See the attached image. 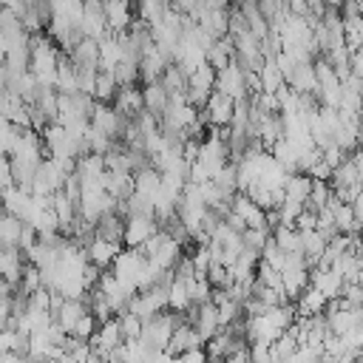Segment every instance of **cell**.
Returning <instances> with one entry per match:
<instances>
[{
    "mask_svg": "<svg viewBox=\"0 0 363 363\" xmlns=\"http://www.w3.org/2000/svg\"><path fill=\"white\" fill-rule=\"evenodd\" d=\"M295 320V309L289 303H278V306H267L261 315L247 318L244 323V335L252 343H272L278 335H284L289 329V323Z\"/></svg>",
    "mask_w": 363,
    "mask_h": 363,
    "instance_id": "obj_1",
    "label": "cell"
},
{
    "mask_svg": "<svg viewBox=\"0 0 363 363\" xmlns=\"http://www.w3.org/2000/svg\"><path fill=\"white\" fill-rule=\"evenodd\" d=\"M145 261H147V258H145L136 247H130V250H119L116 258L111 261V267H113L111 275L119 281V286H122L128 295H133V292L139 289V278H142Z\"/></svg>",
    "mask_w": 363,
    "mask_h": 363,
    "instance_id": "obj_2",
    "label": "cell"
},
{
    "mask_svg": "<svg viewBox=\"0 0 363 363\" xmlns=\"http://www.w3.org/2000/svg\"><path fill=\"white\" fill-rule=\"evenodd\" d=\"M278 275H281L284 295L292 298V301L309 286V267H306L303 255H286L284 264H281V269H278Z\"/></svg>",
    "mask_w": 363,
    "mask_h": 363,
    "instance_id": "obj_3",
    "label": "cell"
},
{
    "mask_svg": "<svg viewBox=\"0 0 363 363\" xmlns=\"http://www.w3.org/2000/svg\"><path fill=\"white\" fill-rule=\"evenodd\" d=\"M128 122H130V119L119 116V113L113 111V105H108V102H94L91 113H88V125H91L94 130L111 136V139H116L119 133H125Z\"/></svg>",
    "mask_w": 363,
    "mask_h": 363,
    "instance_id": "obj_4",
    "label": "cell"
},
{
    "mask_svg": "<svg viewBox=\"0 0 363 363\" xmlns=\"http://www.w3.org/2000/svg\"><path fill=\"white\" fill-rule=\"evenodd\" d=\"M156 230H159V224L150 216H128L125 218V230H122V241L128 247H142Z\"/></svg>",
    "mask_w": 363,
    "mask_h": 363,
    "instance_id": "obj_5",
    "label": "cell"
},
{
    "mask_svg": "<svg viewBox=\"0 0 363 363\" xmlns=\"http://www.w3.org/2000/svg\"><path fill=\"white\" fill-rule=\"evenodd\" d=\"M216 91L233 96V99H241L247 96V88H244V71L230 60L221 71H216Z\"/></svg>",
    "mask_w": 363,
    "mask_h": 363,
    "instance_id": "obj_6",
    "label": "cell"
},
{
    "mask_svg": "<svg viewBox=\"0 0 363 363\" xmlns=\"http://www.w3.org/2000/svg\"><path fill=\"white\" fill-rule=\"evenodd\" d=\"M102 11H105V26L111 34L128 31L133 14H130V0H102Z\"/></svg>",
    "mask_w": 363,
    "mask_h": 363,
    "instance_id": "obj_7",
    "label": "cell"
},
{
    "mask_svg": "<svg viewBox=\"0 0 363 363\" xmlns=\"http://www.w3.org/2000/svg\"><path fill=\"white\" fill-rule=\"evenodd\" d=\"M116 252H119V244H116V241H105V238H96V235L85 244V258H88V264L96 267V269L111 267V261L116 258Z\"/></svg>",
    "mask_w": 363,
    "mask_h": 363,
    "instance_id": "obj_8",
    "label": "cell"
},
{
    "mask_svg": "<svg viewBox=\"0 0 363 363\" xmlns=\"http://www.w3.org/2000/svg\"><path fill=\"white\" fill-rule=\"evenodd\" d=\"M111 102H113V111H116L119 116L130 119V116H136V113L142 111V91H139L136 85H119Z\"/></svg>",
    "mask_w": 363,
    "mask_h": 363,
    "instance_id": "obj_9",
    "label": "cell"
},
{
    "mask_svg": "<svg viewBox=\"0 0 363 363\" xmlns=\"http://www.w3.org/2000/svg\"><path fill=\"white\" fill-rule=\"evenodd\" d=\"M196 323H193V329L199 332V337H201V343L204 340H210L221 326H218V315H216V306L210 303V301H204V303H199L196 306V318H193Z\"/></svg>",
    "mask_w": 363,
    "mask_h": 363,
    "instance_id": "obj_10",
    "label": "cell"
},
{
    "mask_svg": "<svg viewBox=\"0 0 363 363\" xmlns=\"http://www.w3.org/2000/svg\"><path fill=\"white\" fill-rule=\"evenodd\" d=\"M96 51H99V71H111L119 60H122V43L119 34H105L96 40Z\"/></svg>",
    "mask_w": 363,
    "mask_h": 363,
    "instance_id": "obj_11",
    "label": "cell"
},
{
    "mask_svg": "<svg viewBox=\"0 0 363 363\" xmlns=\"http://www.w3.org/2000/svg\"><path fill=\"white\" fill-rule=\"evenodd\" d=\"M68 60L74 68H99V51H96V40H88L82 37L71 51H68Z\"/></svg>",
    "mask_w": 363,
    "mask_h": 363,
    "instance_id": "obj_12",
    "label": "cell"
},
{
    "mask_svg": "<svg viewBox=\"0 0 363 363\" xmlns=\"http://www.w3.org/2000/svg\"><path fill=\"white\" fill-rule=\"evenodd\" d=\"M164 108H167V91L162 88V82L159 79L156 82H145V88H142V111L153 113L156 122H159V116L164 113Z\"/></svg>",
    "mask_w": 363,
    "mask_h": 363,
    "instance_id": "obj_13",
    "label": "cell"
},
{
    "mask_svg": "<svg viewBox=\"0 0 363 363\" xmlns=\"http://www.w3.org/2000/svg\"><path fill=\"white\" fill-rule=\"evenodd\" d=\"M122 230H125V218L116 213V210H111V213H102L99 218H96V224H94V235L96 238H105V241H122Z\"/></svg>",
    "mask_w": 363,
    "mask_h": 363,
    "instance_id": "obj_14",
    "label": "cell"
},
{
    "mask_svg": "<svg viewBox=\"0 0 363 363\" xmlns=\"http://www.w3.org/2000/svg\"><path fill=\"white\" fill-rule=\"evenodd\" d=\"M323 306H326V298L320 289H315L312 284L295 298V315L301 318H312V315H323Z\"/></svg>",
    "mask_w": 363,
    "mask_h": 363,
    "instance_id": "obj_15",
    "label": "cell"
},
{
    "mask_svg": "<svg viewBox=\"0 0 363 363\" xmlns=\"http://www.w3.org/2000/svg\"><path fill=\"white\" fill-rule=\"evenodd\" d=\"M23 255L14 250V247H0V275L9 281V286L14 289L20 284V275H23Z\"/></svg>",
    "mask_w": 363,
    "mask_h": 363,
    "instance_id": "obj_16",
    "label": "cell"
},
{
    "mask_svg": "<svg viewBox=\"0 0 363 363\" xmlns=\"http://www.w3.org/2000/svg\"><path fill=\"white\" fill-rule=\"evenodd\" d=\"M196 346H201V337H199V332L193 329V326H187V323H176V329H173V335H170V340H167V352L170 354H182V352H187V349H196Z\"/></svg>",
    "mask_w": 363,
    "mask_h": 363,
    "instance_id": "obj_17",
    "label": "cell"
},
{
    "mask_svg": "<svg viewBox=\"0 0 363 363\" xmlns=\"http://www.w3.org/2000/svg\"><path fill=\"white\" fill-rule=\"evenodd\" d=\"M164 65H167V60H164L156 48H147V51L139 57V62H136V68H139V79H145V82H156V79L162 77Z\"/></svg>",
    "mask_w": 363,
    "mask_h": 363,
    "instance_id": "obj_18",
    "label": "cell"
},
{
    "mask_svg": "<svg viewBox=\"0 0 363 363\" xmlns=\"http://www.w3.org/2000/svg\"><path fill=\"white\" fill-rule=\"evenodd\" d=\"M88 306L82 303V298H62V303H60V309L54 312V320L60 323V329L68 335L71 329H74V323H77V318L85 312Z\"/></svg>",
    "mask_w": 363,
    "mask_h": 363,
    "instance_id": "obj_19",
    "label": "cell"
},
{
    "mask_svg": "<svg viewBox=\"0 0 363 363\" xmlns=\"http://www.w3.org/2000/svg\"><path fill=\"white\" fill-rule=\"evenodd\" d=\"M309 190H312V179L306 173H289L286 182H284V199L286 201L303 204L309 199Z\"/></svg>",
    "mask_w": 363,
    "mask_h": 363,
    "instance_id": "obj_20",
    "label": "cell"
},
{
    "mask_svg": "<svg viewBox=\"0 0 363 363\" xmlns=\"http://www.w3.org/2000/svg\"><path fill=\"white\" fill-rule=\"evenodd\" d=\"M272 241L286 255H301V235H298V230L292 224H275L272 227Z\"/></svg>",
    "mask_w": 363,
    "mask_h": 363,
    "instance_id": "obj_21",
    "label": "cell"
},
{
    "mask_svg": "<svg viewBox=\"0 0 363 363\" xmlns=\"http://www.w3.org/2000/svg\"><path fill=\"white\" fill-rule=\"evenodd\" d=\"M159 82H162V88L167 91V96H176V94H184V88H187V74H184L176 62H167L164 71H162V77H159Z\"/></svg>",
    "mask_w": 363,
    "mask_h": 363,
    "instance_id": "obj_22",
    "label": "cell"
},
{
    "mask_svg": "<svg viewBox=\"0 0 363 363\" xmlns=\"http://www.w3.org/2000/svg\"><path fill=\"white\" fill-rule=\"evenodd\" d=\"M255 74H258V82H261V91L264 94H275L284 85V77H281L278 65L272 62V57H264V62H261V68Z\"/></svg>",
    "mask_w": 363,
    "mask_h": 363,
    "instance_id": "obj_23",
    "label": "cell"
},
{
    "mask_svg": "<svg viewBox=\"0 0 363 363\" xmlns=\"http://www.w3.org/2000/svg\"><path fill=\"white\" fill-rule=\"evenodd\" d=\"M130 176H133V193H142V196H147V199L156 193L159 179H162V176H159V170H156V167H150V164H147V167H139V170H136V173H130Z\"/></svg>",
    "mask_w": 363,
    "mask_h": 363,
    "instance_id": "obj_24",
    "label": "cell"
},
{
    "mask_svg": "<svg viewBox=\"0 0 363 363\" xmlns=\"http://www.w3.org/2000/svg\"><path fill=\"white\" fill-rule=\"evenodd\" d=\"M167 306H170L173 312H182V315H184V309L190 306L187 286H184L182 278H170V284H167Z\"/></svg>",
    "mask_w": 363,
    "mask_h": 363,
    "instance_id": "obj_25",
    "label": "cell"
},
{
    "mask_svg": "<svg viewBox=\"0 0 363 363\" xmlns=\"http://www.w3.org/2000/svg\"><path fill=\"white\" fill-rule=\"evenodd\" d=\"M20 230H23V221L3 213L0 216V247H14L17 250V238H20Z\"/></svg>",
    "mask_w": 363,
    "mask_h": 363,
    "instance_id": "obj_26",
    "label": "cell"
},
{
    "mask_svg": "<svg viewBox=\"0 0 363 363\" xmlns=\"http://www.w3.org/2000/svg\"><path fill=\"white\" fill-rule=\"evenodd\" d=\"M116 88H119V85H116V79H113L111 71H96V82H94V99H96V102H108V105H111Z\"/></svg>",
    "mask_w": 363,
    "mask_h": 363,
    "instance_id": "obj_27",
    "label": "cell"
},
{
    "mask_svg": "<svg viewBox=\"0 0 363 363\" xmlns=\"http://www.w3.org/2000/svg\"><path fill=\"white\" fill-rule=\"evenodd\" d=\"M167 9H170V0H139V20L153 26L156 20H162Z\"/></svg>",
    "mask_w": 363,
    "mask_h": 363,
    "instance_id": "obj_28",
    "label": "cell"
},
{
    "mask_svg": "<svg viewBox=\"0 0 363 363\" xmlns=\"http://www.w3.org/2000/svg\"><path fill=\"white\" fill-rule=\"evenodd\" d=\"M111 74H113L116 85H136V79H139V68H136L133 60H119V62L111 68Z\"/></svg>",
    "mask_w": 363,
    "mask_h": 363,
    "instance_id": "obj_29",
    "label": "cell"
},
{
    "mask_svg": "<svg viewBox=\"0 0 363 363\" xmlns=\"http://www.w3.org/2000/svg\"><path fill=\"white\" fill-rule=\"evenodd\" d=\"M116 323H119V332H122V340H136L139 337V332H142V318H136L133 312H119V318H116Z\"/></svg>",
    "mask_w": 363,
    "mask_h": 363,
    "instance_id": "obj_30",
    "label": "cell"
},
{
    "mask_svg": "<svg viewBox=\"0 0 363 363\" xmlns=\"http://www.w3.org/2000/svg\"><path fill=\"white\" fill-rule=\"evenodd\" d=\"M96 326H99V320L85 309V312L77 318V323H74V329H71L68 335H74L77 340H91V335L96 332Z\"/></svg>",
    "mask_w": 363,
    "mask_h": 363,
    "instance_id": "obj_31",
    "label": "cell"
},
{
    "mask_svg": "<svg viewBox=\"0 0 363 363\" xmlns=\"http://www.w3.org/2000/svg\"><path fill=\"white\" fill-rule=\"evenodd\" d=\"M20 295H31L34 289H40L43 286V281H40V269L34 267V264H28V267H23V275H20Z\"/></svg>",
    "mask_w": 363,
    "mask_h": 363,
    "instance_id": "obj_32",
    "label": "cell"
},
{
    "mask_svg": "<svg viewBox=\"0 0 363 363\" xmlns=\"http://www.w3.org/2000/svg\"><path fill=\"white\" fill-rule=\"evenodd\" d=\"M318 357H320V346L298 343V346H295V352H292L286 360H281V363H315Z\"/></svg>",
    "mask_w": 363,
    "mask_h": 363,
    "instance_id": "obj_33",
    "label": "cell"
},
{
    "mask_svg": "<svg viewBox=\"0 0 363 363\" xmlns=\"http://www.w3.org/2000/svg\"><path fill=\"white\" fill-rule=\"evenodd\" d=\"M292 227L298 230V233H306V230H315V213L312 210H301L298 216H295V221H292Z\"/></svg>",
    "mask_w": 363,
    "mask_h": 363,
    "instance_id": "obj_34",
    "label": "cell"
},
{
    "mask_svg": "<svg viewBox=\"0 0 363 363\" xmlns=\"http://www.w3.org/2000/svg\"><path fill=\"white\" fill-rule=\"evenodd\" d=\"M20 3H23L26 9H34V6H37V3H43V0H20Z\"/></svg>",
    "mask_w": 363,
    "mask_h": 363,
    "instance_id": "obj_35",
    "label": "cell"
}]
</instances>
